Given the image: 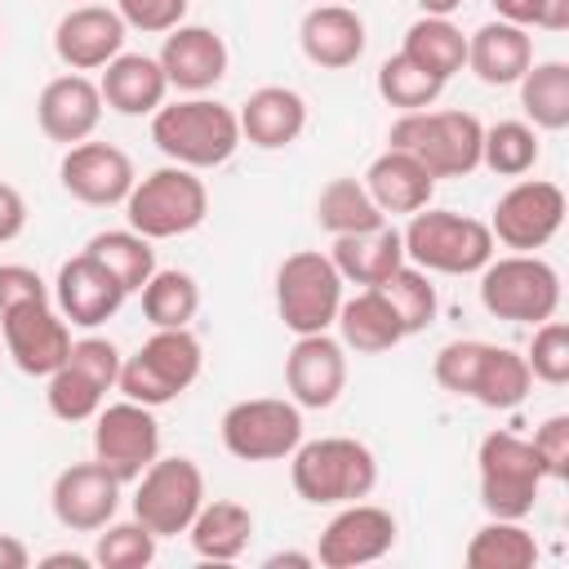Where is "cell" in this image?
<instances>
[{
	"label": "cell",
	"mask_w": 569,
	"mask_h": 569,
	"mask_svg": "<svg viewBox=\"0 0 569 569\" xmlns=\"http://www.w3.org/2000/svg\"><path fill=\"white\" fill-rule=\"evenodd\" d=\"M151 142L169 164L182 169H218L236 156L240 147V120L227 102L204 98V93H187L178 102L156 107L151 116Z\"/></svg>",
	"instance_id": "cell-1"
},
{
	"label": "cell",
	"mask_w": 569,
	"mask_h": 569,
	"mask_svg": "<svg viewBox=\"0 0 569 569\" xmlns=\"http://www.w3.org/2000/svg\"><path fill=\"white\" fill-rule=\"evenodd\" d=\"M289 480L302 502L342 507V502H360L373 493L378 458L356 436H320V440H302L289 453Z\"/></svg>",
	"instance_id": "cell-2"
},
{
	"label": "cell",
	"mask_w": 569,
	"mask_h": 569,
	"mask_svg": "<svg viewBox=\"0 0 569 569\" xmlns=\"http://www.w3.org/2000/svg\"><path fill=\"white\" fill-rule=\"evenodd\" d=\"M400 240H405V258L431 276H476L498 253L489 222L431 204L409 213Z\"/></svg>",
	"instance_id": "cell-3"
},
{
	"label": "cell",
	"mask_w": 569,
	"mask_h": 569,
	"mask_svg": "<svg viewBox=\"0 0 569 569\" xmlns=\"http://www.w3.org/2000/svg\"><path fill=\"white\" fill-rule=\"evenodd\" d=\"M485 124L471 111H400L387 129V147L409 151L431 178H467L480 169Z\"/></svg>",
	"instance_id": "cell-4"
},
{
	"label": "cell",
	"mask_w": 569,
	"mask_h": 569,
	"mask_svg": "<svg viewBox=\"0 0 569 569\" xmlns=\"http://www.w3.org/2000/svg\"><path fill=\"white\" fill-rule=\"evenodd\" d=\"M204 218H209V187L196 169H182V164L151 169L124 196V222L138 236H147L151 244L173 240V236H191Z\"/></svg>",
	"instance_id": "cell-5"
},
{
	"label": "cell",
	"mask_w": 569,
	"mask_h": 569,
	"mask_svg": "<svg viewBox=\"0 0 569 569\" xmlns=\"http://www.w3.org/2000/svg\"><path fill=\"white\" fill-rule=\"evenodd\" d=\"M204 369V347L200 338L187 329H151V338L120 360V378L116 387L124 391V400H138V405H169L178 400Z\"/></svg>",
	"instance_id": "cell-6"
},
{
	"label": "cell",
	"mask_w": 569,
	"mask_h": 569,
	"mask_svg": "<svg viewBox=\"0 0 569 569\" xmlns=\"http://www.w3.org/2000/svg\"><path fill=\"white\" fill-rule=\"evenodd\" d=\"M480 307L493 320L542 325L560 311V271L538 253L489 258L480 271Z\"/></svg>",
	"instance_id": "cell-7"
},
{
	"label": "cell",
	"mask_w": 569,
	"mask_h": 569,
	"mask_svg": "<svg viewBox=\"0 0 569 569\" xmlns=\"http://www.w3.org/2000/svg\"><path fill=\"white\" fill-rule=\"evenodd\" d=\"M342 276L329 253L298 249L276 267V316L280 325L298 333H329L342 307Z\"/></svg>",
	"instance_id": "cell-8"
},
{
	"label": "cell",
	"mask_w": 569,
	"mask_h": 569,
	"mask_svg": "<svg viewBox=\"0 0 569 569\" xmlns=\"http://www.w3.org/2000/svg\"><path fill=\"white\" fill-rule=\"evenodd\" d=\"M476 476H480V507L498 520H525L538 507V493L547 485L533 445L516 431H489L476 449Z\"/></svg>",
	"instance_id": "cell-9"
},
{
	"label": "cell",
	"mask_w": 569,
	"mask_h": 569,
	"mask_svg": "<svg viewBox=\"0 0 569 569\" xmlns=\"http://www.w3.org/2000/svg\"><path fill=\"white\" fill-rule=\"evenodd\" d=\"M222 449L240 462H280L302 445V409L284 396L236 400L222 422Z\"/></svg>",
	"instance_id": "cell-10"
},
{
	"label": "cell",
	"mask_w": 569,
	"mask_h": 569,
	"mask_svg": "<svg viewBox=\"0 0 569 569\" xmlns=\"http://www.w3.org/2000/svg\"><path fill=\"white\" fill-rule=\"evenodd\" d=\"M200 507H204V471L182 453L156 458L133 480V520H142L156 538L187 533Z\"/></svg>",
	"instance_id": "cell-11"
},
{
	"label": "cell",
	"mask_w": 569,
	"mask_h": 569,
	"mask_svg": "<svg viewBox=\"0 0 569 569\" xmlns=\"http://www.w3.org/2000/svg\"><path fill=\"white\" fill-rule=\"evenodd\" d=\"M565 209H569V200H565L560 182L520 178L493 204V218H489L493 244H507L516 253H538L565 227Z\"/></svg>",
	"instance_id": "cell-12"
},
{
	"label": "cell",
	"mask_w": 569,
	"mask_h": 569,
	"mask_svg": "<svg viewBox=\"0 0 569 569\" xmlns=\"http://www.w3.org/2000/svg\"><path fill=\"white\" fill-rule=\"evenodd\" d=\"M93 458L120 480L133 485L160 458V418L151 405L116 400L93 413Z\"/></svg>",
	"instance_id": "cell-13"
},
{
	"label": "cell",
	"mask_w": 569,
	"mask_h": 569,
	"mask_svg": "<svg viewBox=\"0 0 569 569\" xmlns=\"http://www.w3.org/2000/svg\"><path fill=\"white\" fill-rule=\"evenodd\" d=\"M396 516L378 502H342L333 511V520L320 529L316 538V565L325 569H360V565H373L382 560L391 547H396Z\"/></svg>",
	"instance_id": "cell-14"
},
{
	"label": "cell",
	"mask_w": 569,
	"mask_h": 569,
	"mask_svg": "<svg viewBox=\"0 0 569 569\" xmlns=\"http://www.w3.org/2000/svg\"><path fill=\"white\" fill-rule=\"evenodd\" d=\"M0 342H4V356L22 373L49 378L71 356V325L62 320L53 298L49 302H27V307H13V311L0 316Z\"/></svg>",
	"instance_id": "cell-15"
},
{
	"label": "cell",
	"mask_w": 569,
	"mask_h": 569,
	"mask_svg": "<svg viewBox=\"0 0 569 569\" xmlns=\"http://www.w3.org/2000/svg\"><path fill=\"white\" fill-rule=\"evenodd\" d=\"M58 178H62V191L71 200L93 204V209H111V204H124V196L138 182V169L116 142L84 138V142L67 147V156L58 164Z\"/></svg>",
	"instance_id": "cell-16"
},
{
	"label": "cell",
	"mask_w": 569,
	"mask_h": 569,
	"mask_svg": "<svg viewBox=\"0 0 569 569\" xmlns=\"http://www.w3.org/2000/svg\"><path fill=\"white\" fill-rule=\"evenodd\" d=\"M120 480L93 458V462H71L53 476L49 489V507L53 520L71 533H98L107 520H116L120 511Z\"/></svg>",
	"instance_id": "cell-17"
},
{
	"label": "cell",
	"mask_w": 569,
	"mask_h": 569,
	"mask_svg": "<svg viewBox=\"0 0 569 569\" xmlns=\"http://www.w3.org/2000/svg\"><path fill=\"white\" fill-rule=\"evenodd\" d=\"M124 18L111 4H71L53 27V53L67 71H102L124 53Z\"/></svg>",
	"instance_id": "cell-18"
},
{
	"label": "cell",
	"mask_w": 569,
	"mask_h": 569,
	"mask_svg": "<svg viewBox=\"0 0 569 569\" xmlns=\"http://www.w3.org/2000/svg\"><path fill=\"white\" fill-rule=\"evenodd\" d=\"M284 387L298 409H329L347 387V347L329 333H298L284 356Z\"/></svg>",
	"instance_id": "cell-19"
},
{
	"label": "cell",
	"mask_w": 569,
	"mask_h": 569,
	"mask_svg": "<svg viewBox=\"0 0 569 569\" xmlns=\"http://www.w3.org/2000/svg\"><path fill=\"white\" fill-rule=\"evenodd\" d=\"M156 62H160L169 89H178V93H209L227 76L231 53H227V40L213 27L178 22L173 31H164V44H160Z\"/></svg>",
	"instance_id": "cell-20"
},
{
	"label": "cell",
	"mask_w": 569,
	"mask_h": 569,
	"mask_svg": "<svg viewBox=\"0 0 569 569\" xmlns=\"http://www.w3.org/2000/svg\"><path fill=\"white\" fill-rule=\"evenodd\" d=\"M102 93H98V80H89L84 71H67V76H53L40 98H36V120H40V133L49 142H62V147H76L84 138H93V129L102 124Z\"/></svg>",
	"instance_id": "cell-21"
},
{
	"label": "cell",
	"mask_w": 569,
	"mask_h": 569,
	"mask_svg": "<svg viewBox=\"0 0 569 569\" xmlns=\"http://www.w3.org/2000/svg\"><path fill=\"white\" fill-rule=\"evenodd\" d=\"M124 289L116 284V276L89 258V253H76L58 267V280H53V307L62 311L67 325H80V329H98L107 325L120 307H124Z\"/></svg>",
	"instance_id": "cell-22"
},
{
	"label": "cell",
	"mask_w": 569,
	"mask_h": 569,
	"mask_svg": "<svg viewBox=\"0 0 569 569\" xmlns=\"http://www.w3.org/2000/svg\"><path fill=\"white\" fill-rule=\"evenodd\" d=\"M365 18L338 0L329 4H311L298 22V44L307 53V62H316L320 71H342L351 62H360L365 53Z\"/></svg>",
	"instance_id": "cell-23"
},
{
	"label": "cell",
	"mask_w": 569,
	"mask_h": 569,
	"mask_svg": "<svg viewBox=\"0 0 569 569\" xmlns=\"http://www.w3.org/2000/svg\"><path fill=\"white\" fill-rule=\"evenodd\" d=\"M236 120H240V142H249L258 151H280V147H293L302 138L307 98L289 84H262L244 98Z\"/></svg>",
	"instance_id": "cell-24"
},
{
	"label": "cell",
	"mask_w": 569,
	"mask_h": 569,
	"mask_svg": "<svg viewBox=\"0 0 569 569\" xmlns=\"http://www.w3.org/2000/svg\"><path fill=\"white\" fill-rule=\"evenodd\" d=\"M533 62V36L529 27H516V22H485L467 36V71L489 84V89H502V84H516Z\"/></svg>",
	"instance_id": "cell-25"
},
{
	"label": "cell",
	"mask_w": 569,
	"mask_h": 569,
	"mask_svg": "<svg viewBox=\"0 0 569 569\" xmlns=\"http://www.w3.org/2000/svg\"><path fill=\"white\" fill-rule=\"evenodd\" d=\"M98 93L116 116H156V107L169 98V80L151 53H116L102 67Z\"/></svg>",
	"instance_id": "cell-26"
},
{
	"label": "cell",
	"mask_w": 569,
	"mask_h": 569,
	"mask_svg": "<svg viewBox=\"0 0 569 569\" xmlns=\"http://www.w3.org/2000/svg\"><path fill=\"white\" fill-rule=\"evenodd\" d=\"M360 182H365V191L373 196V204L387 218L391 213H418L436 196V178L409 151H400V147H387L382 156H373Z\"/></svg>",
	"instance_id": "cell-27"
},
{
	"label": "cell",
	"mask_w": 569,
	"mask_h": 569,
	"mask_svg": "<svg viewBox=\"0 0 569 569\" xmlns=\"http://www.w3.org/2000/svg\"><path fill=\"white\" fill-rule=\"evenodd\" d=\"M333 325L342 333V347H351L360 356H382L405 342V325L378 284H365L356 298H342Z\"/></svg>",
	"instance_id": "cell-28"
},
{
	"label": "cell",
	"mask_w": 569,
	"mask_h": 569,
	"mask_svg": "<svg viewBox=\"0 0 569 569\" xmlns=\"http://www.w3.org/2000/svg\"><path fill=\"white\" fill-rule=\"evenodd\" d=\"M333 267L347 284H382L405 262V240L391 222L356 236H333Z\"/></svg>",
	"instance_id": "cell-29"
},
{
	"label": "cell",
	"mask_w": 569,
	"mask_h": 569,
	"mask_svg": "<svg viewBox=\"0 0 569 569\" xmlns=\"http://www.w3.org/2000/svg\"><path fill=\"white\" fill-rule=\"evenodd\" d=\"M187 538H191V551L200 560H222V565L240 560L249 538H253V511L244 502H236V498H213V502L204 498V507L196 511Z\"/></svg>",
	"instance_id": "cell-30"
},
{
	"label": "cell",
	"mask_w": 569,
	"mask_h": 569,
	"mask_svg": "<svg viewBox=\"0 0 569 569\" xmlns=\"http://www.w3.org/2000/svg\"><path fill=\"white\" fill-rule=\"evenodd\" d=\"M520 84V111L538 133H560L569 129V62H529V71L516 80Z\"/></svg>",
	"instance_id": "cell-31"
},
{
	"label": "cell",
	"mask_w": 569,
	"mask_h": 569,
	"mask_svg": "<svg viewBox=\"0 0 569 569\" xmlns=\"http://www.w3.org/2000/svg\"><path fill=\"white\" fill-rule=\"evenodd\" d=\"M462 560H467V569H533L538 565V538L525 529V520L489 516L471 533Z\"/></svg>",
	"instance_id": "cell-32"
},
{
	"label": "cell",
	"mask_w": 569,
	"mask_h": 569,
	"mask_svg": "<svg viewBox=\"0 0 569 569\" xmlns=\"http://www.w3.org/2000/svg\"><path fill=\"white\" fill-rule=\"evenodd\" d=\"M405 58H413L422 71H431L436 80H453L462 67H467V36L453 27V18H431L422 13L409 31H405V44H400Z\"/></svg>",
	"instance_id": "cell-33"
},
{
	"label": "cell",
	"mask_w": 569,
	"mask_h": 569,
	"mask_svg": "<svg viewBox=\"0 0 569 569\" xmlns=\"http://www.w3.org/2000/svg\"><path fill=\"white\" fill-rule=\"evenodd\" d=\"M529 387H533L529 360H525L520 351H511V347L489 342L467 400H476V405H485V409H520V405L529 400Z\"/></svg>",
	"instance_id": "cell-34"
},
{
	"label": "cell",
	"mask_w": 569,
	"mask_h": 569,
	"mask_svg": "<svg viewBox=\"0 0 569 569\" xmlns=\"http://www.w3.org/2000/svg\"><path fill=\"white\" fill-rule=\"evenodd\" d=\"M316 222L329 236H356V231H373L387 222V213L373 204V196L365 191L360 178H333L320 187L316 196Z\"/></svg>",
	"instance_id": "cell-35"
},
{
	"label": "cell",
	"mask_w": 569,
	"mask_h": 569,
	"mask_svg": "<svg viewBox=\"0 0 569 569\" xmlns=\"http://www.w3.org/2000/svg\"><path fill=\"white\" fill-rule=\"evenodd\" d=\"M138 293L151 329H187L200 311V284L191 271H178V267H156Z\"/></svg>",
	"instance_id": "cell-36"
},
{
	"label": "cell",
	"mask_w": 569,
	"mask_h": 569,
	"mask_svg": "<svg viewBox=\"0 0 569 569\" xmlns=\"http://www.w3.org/2000/svg\"><path fill=\"white\" fill-rule=\"evenodd\" d=\"M84 253L98 258V262L116 276V284H120L124 293H138V289L151 280V271H156V249H151V240L138 236L133 227L98 231V236L84 244Z\"/></svg>",
	"instance_id": "cell-37"
},
{
	"label": "cell",
	"mask_w": 569,
	"mask_h": 569,
	"mask_svg": "<svg viewBox=\"0 0 569 569\" xmlns=\"http://www.w3.org/2000/svg\"><path fill=\"white\" fill-rule=\"evenodd\" d=\"M542 156L538 129L529 120H498L480 133V164L498 178H525Z\"/></svg>",
	"instance_id": "cell-38"
},
{
	"label": "cell",
	"mask_w": 569,
	"mask_h": 569,
	"mask_svg": "<svg viewBox=\"0 0 569 569\" xmlns=\"http://www.w3.org/2000/svg\"><path fill=\"white\" fill-rule=\"evenodd\" d=\"M378 289H382L387 302L396 307V316H400V325H405V338H413V333H422V329L436 325V316H440V293H436V284H431V271H422V267H413V262L405 258Z\"/></svg>",
	"instance_id": "cell-39"
},
{
	"label": "cell",
	"mask_w": 569,
	"mask_h": 569,
	"mask_svg": "<svg viewBox=\"0 0 569 569\" xmlns=\"http://www.w3.org/2000/svg\"><path fill=\"white\" fill-rule=\"evenodd\" d=\"M440 93H445V80H436L405 53H391L378 67V98L396 111H427V107H436Z\"/></svg>",
	"instance_id": "cell-40"
},
{
	"label": "cell",
	"mask_w": 569,
	"mask_h": 569,
	"mask_svg": "<svg viewBox=\"0 0 569 569\" xmlns=\"http://www.w3.org/2000/svg\"><path fill=\"white\" fill-rule=\"evenodd\" d=\"M156 533L142 520H107L93 538V565L102 569H147L156 560Z\"/></svg>",
	"instance_id": "cell-41"
},
{
	"label": "cell",
	"mask_w": 569,
	"mask_h": 569,
	"mask_svg": "<svg viewBox=\"0 0 569 569\" xmlns=\"http://www.w3.org/2000/svg\"><path fill=\"white\" fill-rule=\"evenodd\" d=\"M44 400L58 422H89L107 405V391L93 378H84L76 365H62L44 378Z\"/></svg>",
	"instance_id": "cell-42"
},
{
	"label": "cell",
	"mask_w": 569,
	"mask_h": 569,
	"mask_svg": "<svg viewBox=\"0 0 569 569\" xmlns=\"http://www.w3.org/2000/svg\"><path fill=\"white\" fill-rule=\"evenodd\" d=\"M525 360H529L533 378H542L547 387H565L569 382V325L556 316L533 325V342H529Z\"/></svg>",
	"instance_id": "cell-43"
},
{
	"label": "cell",
	"mask_w": 569,
	"mask_h": 569,
	"mask_svg": "<svg viewBox=\"0 0 569 569\" xmlns=\"http://www.w3.org/2000/svg\"><path fill=\"white\" fill-rule=\"evenodd\" d=\"M485 347L489 342H480V338H453V342H445L436 351V360H431V378L449 396H471V382H476V369L485 360Z\"/></svg>",
	"instance_id": "cell-44"
},
{
	"label": "cell",
	"mask_w": 569,
	"mask_h": 569,
	"mask_svg": "<svg viewBox=\"0 0 569 569\" xmlns=\"http://www.w3.org/2000/svg\"><path fill=\"white\" fill-rule=\"evenodd\" d=\"M120 347L111 342V338H98V333H89V338H71V356H67V365H76L84 378H93L102 391H111L116 387V378H120Z\"/></svg>",
	"instance_id": "cell-45"
},
{
	"label": "cell",
	"mask_w": 569,
	"mask_h": 569,
	"mask_svg": "<svg viewBox=\"0 0 569 569\" xmlns=\"http://www.w3.org/2000/svg\"><path fill=\"white\" fill-rule=\"evenodd\" d=\"M529 445H533V458H538V467H542L547 480H565L569 476V413L542 418L533 427Z\"/></svg>",
	"instance_id": "cell-46"
},
{
	"label": "cell",
	"mask_w": 569,
	"mask_h": 569,
	"mask_svg": "<svg viewBox=\"0 0 569 569\" xmlns=\"http://www.w3.org/2000/svg\"><path fill=\"white\" fill-rule=\"evenodd\" d=\"M187 4L191 0H116L111 9L124 18V27H133L142 36H164L178 22H187Z\"/></svg>",
	"instance_id": "cell-47"
},
{
	"label": "cell",
	"mask_w": 569,
	"mask_h": 569,
	"mask_svg": "<svg viewBox=\"0 0 569 569\" xmlns=\"http://www.w3.org/2000/svg\"><path fill=\"white\" fill-rule=\"evenodd\" d=\"M49 298H53V289L40 280V271H31L22 262L0 267V316L13 307H27V302H49Z\"/></svg>",
	"instance_id": "cell-48"
},
{
	"label": "cell",
	"mask_w": 569,
	"mask_h": 569,
	"mask_svg": "<svg viewBox=\"0 0 569 569\" xmlns=\"http://www.w3.org/2000/svg\"><path fill=\"white\" fill-rule=\"evenodd\" d=\"M27 231V200L13 182H0V244L18 240Z\"/></svg>",
	"instance_id": "cell-49"
},
{
	"label": "cell",
	"mask_w": 569,
	"mask_h": 569,
	"mask_svg": "<svg viewBox=\"0 0 569 569\" xmlns=\"http://www.w3.org/2000/svg\"><path fill=\"white\" fill-rule=\"evenodd\" d=\"M493 13H498L502 22L533 27V22H538V0H493Z\"/></svg>",
	"instance_id": "cell-50"
},
{
	"label": "cell",
	"mask_w": 569,
	"mask_h": 569,
	"mask_svg": "<svg viewBox=\"0 0 569 569\" xmlns=\"http://www.w3.org/2000/svg\"><path fill=\"white\" fill-rule=\"evenodd\" d=\"M542 31H569V0H538V22Z\"/></svg>",
	"instance_id": "cell-51"
},
{
	"label": "cell",
	"mask_w": 569,
	"mask_h": 569,
	"mask_svg": "<svg viewBox=\"0 0 569 569\" xmlns=\"http://www.w3.org/2000/svg\"><path fill=\"white\" fill-rule=\"evenodd\" d=\"M27 565H31V551L13 533H0V569H27Z\"/></svg>",
	"instance_id": "cell-52"
},
{
	"label": "cell",
	"mask_w": 569,
	"mask_h": 569,
	"mask_svg": "<svg viewBox=\"0 0 569 569\" xmlns=\"http://www.w3.org/2000/svg\"><path fill=\"white\" fill-rule=\"evenodd\" d=\"M262 565H267V569H280V565H293V569H311V565H316V556H307V551H276V556H267Z\"/></svg>",
	"instance_id": "cell-53"
},
{
	"label": "cell",
	"mask_w": 569,
	"mask_h": 569,
	"mask_svg": "<svg viewBox=\"0 0 569 569\" xmlns=\"http://www.w3.org/2000/svg\"><path fill=\"white\" fill-rule=\"evenodd\" d=\"M40 565H71V569H89V565H93V556H80V551H53V556H44Z\"/></svg>",
	"instance_id": "cell-54"
},
{
	"label": "cell",
	"mask_w": 569,
	"mask_h": 569,
	"mask_svg": "<svg viewBox=\"0 0 569 569\" xmlns=\"http://www.w3.org/2000/svg\"><path fill=\"white\" fill-rule=\"evenodd\" d=\"M418 9L431 13V18H449L453 9H462V0H418Z\"/></svg>",
	"instance_id": "cell-55"
},
{
	"label": "cell",
	"mask_w": 569,
	"mask_h": 569,
	"mask_svg": "<svg viewBox=\"0 0 569 569\" xmlns=\"http://www.w3.org/2000/svg\"><path fill=\"white\" fill-rule=\"evenodd\" d=\"M316 4H329V0H316Z\"/></svg>",
	"instance_id": "cell-56"
},
{
	"label": "cell",
	"mask_w": 569,
	"mask_h": 569,
	"mask_svg": "<svg viewBox=\"0 0 569 569\" xmlns=\"http://www.w3.org/2000/svg\"><path fill=\"white\" fill-rule=\"evenodd\" d=\"M80 4H89V0H80Z\"/></svg>",
	"instance_id": "cell-57"
}]
</instances>
